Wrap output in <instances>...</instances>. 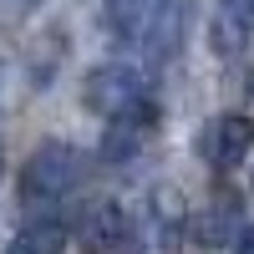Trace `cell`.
I'll return each instance as SVG.
<instances>
[{
  "instance_id": "cell-1",
  "label": "cell",
  "mask_w": 254,
  "mask_h": 254,
  "mask_svg": "<svg viewBox=\"0 0 254 254\" xmlns=\"http://www.w3.org/2000/svg\"><path fill=\"white\" fill-rule=\"evenodd\" d=\"M107 26L117 41L142 46L147 56L178 51V0H107Z\"/></svg>"
},
{
  "instance_id": "cell-2",
  "label": "cell",
  "mask_w": 254,
  "mask_h": 254,
  "mask_svg": "<svg viewBox=\"0 0 254 254\" xmlns=\"http://www.w3.org/2000/svg\"><path fill=\"white\" fill-rule=\"evenodd\" d=\"M81 97H87V107L102 112V117H127V112H137L147 107V76L142 66H127V61H107V66H97L87 76V87H81Z\"/></svg>"
},
{
  "instance_id": "cell-3",
  "label": "cell",
  "mask_w": 254,
  "mask_h": 254,
  "mask_svg": "<svg viewBox=\"0 0 254 254\" xmlns=\"http://www.w3.org/2000/svg\"><path fill=\"white\" fill-rule=\"evenodd\" d=\"M81 178V158L71 142H41L31 163L20 168V188H26V198H61L66 188H76Z\"/></svg>"
},
{
  "instance_id": "cell-4",
  "label": "cell",
  "mask_w": 254,
  "mask_h": 254,
  "mask_svg": "<svg viewBox=\"0 0 254 254\" xmlns=\"http://www.w3.org/2000/svg\"><path fill=\"white\" fill-rule=\"evenodd\" d=\"M249 36H254V0H214V26H208L214 51L239 56Z\"/></svg>"
},
{
  "instance_id": "cell-5",
  "label": "cell",
  "mask_w": 254,
  "mask_h": 254,
  "mask_svg": "<svg viewBox=\"0 0 254 254\" xmlns=\"http://www.w3.org/2000/svg\"><path fill=\"white\" fill-rule=\"evenodd\" d=\"M203 142H208L203 153H208L214 168H239L249 158V147H254V122L249 117H219L214 127H208Z\"/></svg>"
},
{
  "instance_id": "cell-6",
  "label": "cell",
  "mask_w": 254,
  "mask_h": 254,
  "mask_svg": "<svg viewBox=\"0 0 254 254\" xmlns=\"http://www.w3.org/2000/svg\"><path fill=\"white\" fill-rule=\"evenodd\" d=\"M153 122H158V107H153V102H147V107H137V112H127V117H112L107 137H102V158H107V163H122V158H132L137 147L147 142Z\"/></svg>"
},
{
  "instance_id": "cell-7",
  "label": "cell",
  "mask_w": 254,
  "mask_h": 254,
  "mask_svg": "<svg viewBox=\"0 0 254 254\" xmlns=\"http://www.w3.org/2000/svg\"><path fill=\"white\" fill-rule=\"evenodd\" d=\"M81 239H87L92 254H107V249L132 239V224H127V214L117 203H97V208H87V219H81Z\"/></svg>"
},
{
  "instance_id": "cell-8",
  "label": "cell",
  "mask_w": 254,
  "mask_h": 254,
  "mask_svg": "<svg viewBox=\"0 0 254 254\" xmlns=\"http://www.w3.org/2000/svg\"><path fill=\"white\" fill-rule=\"evenodd\" d=\"M61 249H66V224L61 219H36L10 239L5 254H61Z\"/></svg>"
},
{
  "instance_id": "cell-9",
  "label": "cell",
  "mask_w": 254,
  "mask_h": 254,
  "mask_svg": "<svg viewBox=\"0 0 254 254\" xmlns=\"http://www.w3.org/2000/svg\"><path fill=\"white\" fill-rule=\"evenodd\" d=\"M234 254H254V224H244V234H239V249Z\"/></svg>"
},
{
  "instance_id": "cell-10",
  "label": "cell",
  "mask_w": 254,
  "mask_h": 254,
  "mask_svg": "<svg viewBox=\"0 0 254 254\" xmlns=\"http://www.w3.org/2000/svg\"><path fill=\"white\" fill-rule=\"evenodd\" d=\"M10 5H20V10H31V5H41V0H10Z\"/></svg>"
}]
</instances>
